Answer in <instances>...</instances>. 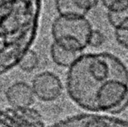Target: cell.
Listing matches in <instances>:
<instances>
[{"instance_id":"obj_4","label":"cell","mask_w":128,"mask_h":127,"mask_svg":"<svg viewBox=\"0 0 128 127\" xmlns=\"http://www.w3.org/2000/svg\"><path fill=\"white\" fill-rule=\"evenodd\" d=\"M32 87L38 100L52 102L58 99L63 92V85L59 77L52 72L44 71L37 74L32 80Z\"/></svg>"},{"instance_id":"obj_5","label":"cell","mask_w":128,"mask_h":127,"mask_svg":"<svg viewBox=\"0 0 128 127\" xmlns=\"http://www.w3.org/2000/svg\"><path fill=\"white\" fill-rule=\"evenodd\" d=\"M35 95L32 85L26 82H16L5 91V98L10 107L29 108L34 103Z\"/></svg>"},{"instance_id":"obj_8","label":"cell","mask_w":128,"mask_h":127,"mask_svg":"<svg viewBox=\"0 0 128 127\" xmlns=\"http://www.w3.org/2000/svg\"><path fill=\"white\" fill-rule=\"evenodd\" d=\"M107 19L115 30L128 27V6L118 10L107 11Z\"/></svg>"},{"instance_id":"obj_10","label":"cell","mask_w":128,"mask_h":127,"mask_svg":"<svg viewBox=\"0 0 128 127\" xmlns=\"http://www.w3.org/2000/svg\"><path fill=\"white\" fill-rule=\"evenodd\" d=\"M105 41L106 36L104 34L98 29H93L89 38V46L94 48H98L101 46Z\"/></svg>"},{"instance_id":"obj_13","label":"cell","mask_w":128,"mask_h":127,"mask_svg":"<svg viewBox=\"0 0 128 127\" xmlns=\"http://www.w3.org/2000/svg\"><path fill=\"white\" fill-rule=\"evenodd\" d=\"M75 2L77 7L86 15L98 4L99 0H75Z\"/></svg>"},{"instance_id":"obj_2","label":"cell","mask_w":128,"mask_h":127,"mask_svg":"<svg viewBox=\"0 0 128 127\" xmlns=\"http://www.w3.org/2000/svg\"><path fill=\"white\" fill-rule=\"evenodd\" d=\"M92 31V25L86 16H58L51 28L54 43L78 54L89 46Z\"/></svg>"},{"instance_id":"obj_7","label":"cell","mask_w":128,"mask_h":127,"mask_svg":"<svg viewBox=\"0 0 128 127\" xmlns=\"http://www.w3.org/2000/svg\"><path fill=\"white\" fill-rule=\"evenodd\" d=\"M55 5L58 16H86V14L77 7L75 0H55Z\"/></svg>"},{"instance_id":"obj_11","label":"cell","mask_w":128,"mask_h":127,"mask_svg":"<svg viewBox=\"0 0 128 127\" xmlns=\"http://www.w3.org/2000/svg\"><path fill=\"white\" fill-rule=\"evenodd\" d=\"M104 6L110 10H118L128 6V0H101Z\"/></svg>"},{"instance_id":"obj_3","label":"cell","mask_w":128,"mask_h":127,"mask_svg":"<svg viewBox=\"0 0 128 127\" xmlns=\"http://www.w3.org/2000/svg\"><path fill=\"white\" fill-rule=\"evenodd\" d=\"M1 127H46L38 111L29 108H4L1 112Z\"/></svg>"},{"instance_id":"obj_14","label":"cell","mask_w":128,"mask_h":127,"mask_svg":"<svg viewBox=\"0 0 128 127\" xmlns=\"http://www.w3.org/2000/svg\"><path fill=\"white\" fill-rule=\"evenodd\" d=\"M84 127H111L108 121L100 118H93L88 121Z\"/></svg>"},{"instance_id":"obj_12","label":"cell","mask_w":128,"mask_h":127,"mask_svg":"<svg viewBox=\"0 0 128 127\" xmlns=\"http://www.w3.org/2000/svg\"><path fill=\"white\" fill-rule=\"evenodd\" d=\"M115 37L121 46L128 50V27L115 30Z\"/></svg>"},{"instance_id":"obj_9","label":"cell","mask_w":128,"mask_h":127,"mask_svg":"<svg viewBox=\"0 0 128 127\" xmlns=\"http://www.w3.org/2000/svg\"><path fill=\"white\" fill-rule=\"evenodd\" d=\"M39 64V58L36 52L32 49L28 50L20 60L18 66L26 73H32Z\"/></svg>"},{"instance_id":"obj_1","label":"cell","mask_w":128,"mask_h":127,"mask_svg":"<svg viewBox=\"0 0 128 127\" xmlns=\"http://www.w3.org/2000/svg\"><path fill=\"white\" fill-rule=\"evenodd\" d=\"M65 83L68 94L76 106L104 112L128 87V67L111 53L83 54L69 67Z\"/></svg>"},{"instance_id":"obj_6","label":"cell","mask_w":128,"mask_h":127,"mask_svg":"<svg viewBox=\"0 0 128 127\" xmlns=\"http://www.w3.org/2000/svg\"><path fill=\"white\" fill-rule=\"evenodd\" d=\"M50 56L56 65L69 68L79 55L78 53L74 52L53 42L50 47Z\"/></svg>"}]
</instances>
